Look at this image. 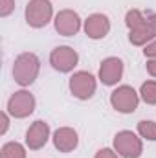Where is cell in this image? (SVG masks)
Returning <instances> with one entry per match:
<instances>
[{"label":"cell","instance_id":"obj_15","mask_svg":"<svg viewBox=\"0 0 156 158\" xmlns=\"http://www.w3.org/2000/svg\"><path fill=\"white\" fill-rule=\"evenodd\" d=\"M140 98L147 105H156V79H147L140 86Z\"/></svg>","mask_w":156,"mask_h":158},{"label":"cell","instance_id":"obj_5","mask_svg":"<svg viewBox=\"0 0 156 158\" xmlns=\"http://www.w3.org/2000/svg\"><path fill=\"white\" fill-rule=\"evenodd\" d=\"M35 107H37V101H35V96L26 90V88H20L17 92H13L7 99V105H6V110L9 112V116L15 119H24L28 116H31L35 112Z\"/></svg>","mask_w":156,"mask_h":158},{"label":"cell","instance_id":"obj_4","mask_svg":"<svg viewBox=\"0 0 156 158\" xmlns=\"http://www.w3.org/2000/svg\"><path fill=\"white\" fill-rule=\"evenodd\" d=\"M112 147L121 158H140L143 153V138L132 131H119L114 134Z\"/></svg>","mask_w":156,"mask_h":158},{"label":"cell","instance_id":"obj_1","mask_svg":"<svg viewBox=\"0 0 156 158\" xmlns=\"http://www.w3.org/2000/svg\"><path fill=\"white\" fill-rule=\"evenodd\" d=\"M125 26L129 28V42L132 46H145L156 39V13L132 7L125 15Z\"/></svg>","mask_w":156,"mask_h":158},{"label":"cell","instance_id":"obj_8","mask_svg":"<svg viewBox=\"0 0 156 158\" xmlns=\"http://www.w3.org/2000/svg\"><path fill=\"white\" fill-rule=\"evenodd\" d=\"M79 63L77 52L72 46H55L50 53V64L61 74H70Z\"/></svg>","mask_w":156,"mask_h":158},{"label":"cell","instance_id":"obj_2","mask_svg":"<svg viewBox=\"0 0 156 158\" xmlns=\"http://www.w3.org/2000/svg\"><path fill=\"white\" fill-rule=\"evenodd\" d=\"M39 72H40V59L37 57V53L24 52V53L15 57V61H13V79L22 88L33 85L35 79L39 77Z\"/></svg>","mask_w":156,"mask_h":158},{"label":"cell","instance_id":"obj_3","mask_svg":"<svg viewBox=\"0 0 156 158\" xmlns=\"http://www.w3.org/2000/svg\"><path fill=\"white\" fill-rule=\"evenodd\" d=\"M24 19H26V24L33 30L46 28L55 19L51 0H30L24 9Z\"/></svg>","mask_w":156,"mask_h":158},{"label":"cell","instance_id":"obj_7","mask_svg":"<svg viewBox=\"0 0 156 158\" xmlns=\"http://www.w3.org/2000/svg\"><path fill=\"white\" fill-rule=\"evenodd\" d=\"M68 88H70V92H72L74 98H77L81 101H86L97 90V77L94 74L86 72V70L74 72L70 81H68Z\"/></svg>","mask_w":156,"mask_h":158},{"label":"cell","instance_id":"obj_21","mask_svg":"<svg viewBox=\"0 0 156 158\" xmlns=\"http://www.w3.org/2000/svg\"><path fill=\"white\" fill-rule=\"evenodd\" d=\"M145 68H147V74H149L151 77L156 79V59H147Z\"/></svg>","mask_w":156,"mask_h":158},{"label":"cell","instance_id":"obj_20","mask_svg":"<svg viewBox=\"0 0 156 158\" xmlns=\"http://www.w3.org/2000/svg\"><path fill=\"white\" fill-rule=\"evenodd\" d=\"M143 55L147 59H156V39H153L149 44L143 46Z\"/></svg>","mask_w":156,"mask_h":158},{"label":"cell","instance_id":"obj_9","mask_svg":"<svg viewBox=\"0 0 156 158\" xmlns=\"http://www.w3.org/2000/svg\"><path fill=\"white\" fill-rule=\"evenodd\" d=\"M83 22L84 20H81L77 11H74V9H61L55 15V19H53V28L63 37H74V35H77L81 31Z\"/></svg>","mask_w":156,"mask_h":158},{"label":"cell","instance_id":"obj_16","mask_svg":"<svg viewBox=\"0 0 156 158\" xmlns=\"http://www.w3.org/2000/svg\"><path fill=\"white\" fill-rule=\"evenodd\" d=\"M136 131H138V134L143 140L156 142V121H153V119H142V121H138Z\"/></svg>","mask_w":156,"mask_h":158},{"label":"cell","instance_id":"obj_13","mask_svg":"<svg viewBox=\"0 0 156 158\" xmlns=\"http://www.w3.org/2000/svg\"><path fill=\"white\" fill-rule=\"evenodd\" d=\"M51 142L59 153H72L79 145V134L74 127H59L53 131Z\"/></svg>","mask_w":156,"mask_h":158},{"label":"cell","instance_id":"obj_14","mask_svg":"<svg viewBox=\"0 0 156 158\" xmlns=\"http://www.w3.org/2000/svg\"><path fill=\"white\" fill-rule=\"evenodd\" d=\"M0 158H28L26 147L20 142H6L0 149Z\"/></svg>","mask_w":156,"mask_h":158},{"label":"cell","instance_id":"obj_17","mask_svg":"<svg viewBox=\"0 0 156 158\" xmlns=\"http://www.w3.org/2000/svg\"><path fill=\"white\" fill-rule=\"evenodd\" d=\"M15 11V0H0V17L6 19Z\"/></svg>","mask_w":156,"mask_h":158},{"label":"cell","instance_id":"obj_18","mask_svg":"<svg viewBox=\"0 0 156 158\" xmlns=\"http://www.w3.org/2000/svg\"><path fill=\"white\" fill-rule=\"evenodd\" d=\"M94 158H121V156L114 151V147H103V149H99L96 153Z\"/></svg>","mask_w":156,"mask_h":158},{"label":"cell","instance_id":"obj_19","mask_svg":"<svg viewBox=\"0 0 156 158\" xmlns=\"http://www.w3.org/2000/svg\"><path fill=\"white\" fill-rule=\"evenodd\" d=\"M7 129H9V112L4 110V112H0V136H4L7 132Z\"/></svg>","mask_w":156,"mask_h":158},{"label":"cell","instance_id":"obj_10","mask_svg":"<svg viewBox=\"0 0 156 158\" xmlns=\"http://www.w3.org/2000/svg\"><path fill=\"white\" fill-rule=\"evenodd\" d=\"M123 72H125V64L119 57H107L99 64L97 79L105 86H116L123 77Z\"/></svg>","mask_w":156,"mask_h":158},{"label":"cell","instance_id":"obj_11","mask_svg":"<svg viewBox=\"0 0 156 158\" xmlns=\"http://www.w3.org/2000/svg\"><path fill=\"white\" fill-rule=\"evenodd\" d=\"M84 35L92 40L105 39L110 33V19L105 13H92L84 19L83 22Z\"/></svg>","mask_w":156,"mask_h":158},{"label":"cell","instance_id":"obj_12","mask_svg":"<svg viewBox=\"0 0 156 158\" xmlns=\"http://www.w3.org/2000/svg\"><path fill=\"white\" fill-rule=\"evenodd\" d=\"M50 140V125L44 119H35L26 131V147L30 151H40Z\"/></svg>","mask_w":156,"mask_h":158},{"label":"cell","instance_id":"obj_6","mask_svg":"<svg viewBox=\"0 0 156 158\" xmlns=\"http://www.w3.org/2000/svg\"><path fill=\"white\" fill-rule=\"evenodd\" d=\"M140 92H136L130 85H119L110 94V105L119 114H132L140 105Z\"/></svg>","mask_w":156,"mask_h":158}]
</instances>
